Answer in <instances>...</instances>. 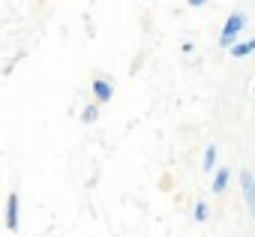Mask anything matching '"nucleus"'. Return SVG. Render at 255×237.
I'll return each instance as SVG.
<instances>
[{
    "label": "nucleus",
    "instance_id": "f257e3e1",
    "mask_svg": "<svg viewBox=\"0 0 255 237\" xmlns=\"http://www.w3.org/2000/svg\"><path fill=\"white\" fill-rule=\"evenodd\" d=\"M243 27H246V15L243 12H231L228 21H225V27H222V33H219V48L231 51L237 45V36H240Z\"/></svg>",
    "mask_w": 255,
    "mask_h": 237
},
{
    "label": "nucleus",
    "instance_id": "f03ea898",
    "mask_svg": "<svg viewBox=\"0 0 255 237\" xmlns=\"http://www.w3.org/2000/svg\"><path fill=\"white\" fill-rule=\"evenodd\" d=\"M240 192H243V201H246L249 213L255 216V174H252L249 168L240 171Z\"/></svg>",
    "mask_w": 255,
    "mask_h": 237
},
{
    "label": "nucleus",
    "instance_id": "7ed1b4c3",
    "mask_svg": "<svg viewBox=\"0 0 255 237\" xmlns=\"http://www.w3.org/2000/svg\"><path fill=\"white\" fill-rule=\"evenodd\" d=\"M93 96H96V105H105V102H111L114 99V81L111 78H105V75H99V78H93Z\"/></svg>",
    "mask_w": 255,
    "mask_h": 237
},
{
    "label": "nucleus",
    "instance_id": "20e7f679",
    "mask_svg": "<svg viewBox=\"0 0 255 237\" xmlns=\"http://www.w3.org/2000/svg\"><path fill=\"white\" fill-rule=\"evenodd\" d=\"M18 216H21L18 195H15V192H9V198H6V228H9V231H15V228H18Z\"/></svg>",
    "mask_w": 255,
    "mask_h": 237
},
{
    "label": "nucleus",
    "instance_id": "39448f33",
    "mask_svg": "<svg viewBox=\"0 0 255 237\" xmlns=\"http://www.w3.org/2000/svg\"><path fill=\"white\" fill-rule=\"evenodd\" d=\"M228 183H231V168H216V174H213V183H210V189L219 195V192H225L228 189Z\"/></svg>",
    "mask_w": 255,
    "mask_h": 237
},
{
    "label": "nucleus",
    "instance_id": "423d86ee",
    "mask_svg": "<svg viewBox=\"0 0 255 237\" xmlns=\"http://www.w3.org/2000/svg\"><path fill=\"white\" fill-rule=\"evenodd\" d=\"M249 54H255V39H246V42H237V45L231 48V57H249Z\"/></svg>",
    "mask_w": 255,
    "mask_h": 237
},
{
    "label": "nucleus",
    "instance_id": "0eeeda50",
    "mask_svg": "<svg viewBox=\"0 0 255 237\" xmlns=\"http://www.w3.org/2000/svg\"><path fill=\"white\" fill-rule=\"evenodd\" d=\"M201 168H204V171H213V168H216V144H207V147H204Z\"/></svg>",
    "mask_w": 255,
    "mask_h": 237
},
{
    "label": "nucleus",
    "instance_id": "6e6552de",
    "mask_svg": "<svg viewBox=\"0 0 255 237\" xmlns=\"http://www.w3.org/2000/svg\"><path fill=\"white\" fill-rule=\"evenodd\" d=\"M96 120H99V105H96V102H93V105H84V111H81V123L90 126V123H96Z\"/></svg>",
    "mask_w": 255,
    "mask_h": 237
},
{
    "label": "nucleus",
    "instance_id": "1a4fd4ad",
    "mask_svg": "<svg viewBox=\"0 0 255 237\" xmlns=\"http://www.w3.org/2000/svg\"><path fill=\"white\" fill-rule=\"evenodd\" d=\"M192 216H195V222H207V219H210V207H207V201H198L195 210H192Z\"/></svg>",
    "mask_w": 255,
    "mask_h": 237
},
{
    "label": "nucleus",
    "instance_id": "9d476101",
    "mask_svg": "<svg viewBox=\"0 0 255 237\" xmlns=\"http://www.w3.org/2000/svg\"><path fill=\"white\" fill-rule=\"evenodd\" d=\"M186 3H189V6H195V9H198V6H204V3H207V0H186Z\"/></svg>",
    "mask_w": 255,
    "mask_h": 237
}]
</instances>
